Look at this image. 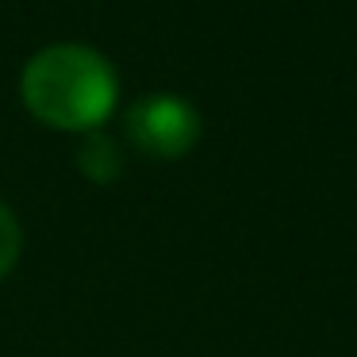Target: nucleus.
I'll return each instance as SVG.
<instances>
[{"instance_id":"nucleus-1","label":"nucleus","mask_w":357,"mask_h":357,"mask_svg":"<svg viewBox=\"0 0 357 357\" xmlns=\"http://www.w3.org/2000/svg\"><path fill=\"white\" fill-rule=\"evenodd\" d=\"M20 96L39 123L89 135L112 116L119 81L100 50L81 43H58L39 50L24 66Z\"/></svg>"},{"instance_id":"nucleus-2","label":"nucleus","mask_w":357,"mask_h":357,"mask_svg":"<svg viewBox=\"0 0 357 357\" xmlns=\"http://www.w3.org/2000/svg\"><path fill=\"white\" fill-rule=\"evenodd\" d=\"M127 139L131 146H139L142 154L173 162L185 158L200 139V116L188 100L173 93H154L142 96L127 108Z\"/></svg>"},{"instance_id":"nucleus-3","label":"nucleus","mask_w":357,"mask_h":357,"mask_svg":"<svg viewBox=\"0 0 357 357\" xmlns=\"http://www.w3.org/2000/svg\"><path fill=\"white\" fill-rule=\"evenodd\" d=\"M77 165H81V173H85L89 181H96V185H108V181L119 177V169H123V158H119V146L108 139V135L89 131L85 142H81V150H77Z\"/></svg>"},{"instance_id":"nucleus-4","label":"nucleus","mask_w":357,"mask_h":357,"mask_svg":"<svg viewBox=\"0 0 357 357\" xmlns=\"http://www.w3.org/2000/svg\"><path fill=\"white\" fill-rule=\"evenodd\" d=\"M20 250H24L20 219L12 215L8 204H0V277H8V273H12V265L20 261Z\"/></svg>"}]
</instances>
